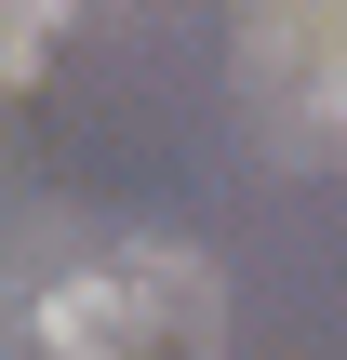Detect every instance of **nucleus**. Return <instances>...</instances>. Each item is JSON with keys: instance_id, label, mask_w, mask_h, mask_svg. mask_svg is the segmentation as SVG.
I'll return each mask as SVG.
<instances>
[{"instance_id": "nucleus-1", "label": "nucleus", "mask_w": 347, "mask_h": 360, "mask_svg": "<svg viewBox=\"0 0 347 360\" xmlns=\"http://www.w3.org/2000/svg\"><path fill=\"white\" fill-rule=\"evenodd\" d=\"M40 347L53 360H214V281H201L187 254L134 240V254H107L94 281L53 294Z\"/></svg>"}, {"instance_id": "nucleus-2", "label": "nucleus", "mask_w": 347, "mask_h": 360, "mask_svg": "<svg viewBox=\"0 0 347 360\" xmlns=\"http://www.w3.org/2000/svg\"><path fill=\"white\" fill-rule=\"evenodd\" d=\"M241 94H254L281 134L347 147V0H267V13L241 27Z\"/></svg>"}]
</instances>
